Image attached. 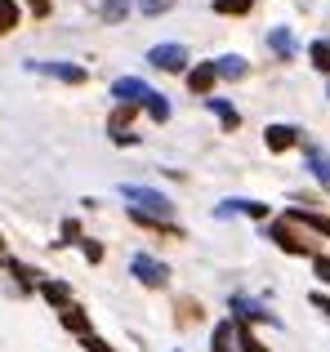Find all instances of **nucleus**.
I'll return each instance as SVG.
<instances>
[{
    "instance_id": "obj_4",
    "label": "nucleus",
    "mask_w": 330,
    "mask_h": 352,
    "mask_svg": "<svg viewBox=\"0 0 330 352\" xmlns=\"http://www.w3.org/2000/svg\"><path fill=\"white\" fill-rule=\"evenodd\" d=\"M148 63L161 67V72H183V67H188V50H183V45H152Z\"/></svg>"
},
{
    "instance_id": "obj_11",
    "label": "nucleus",
    "mask_w": 330,
    "mask_h": 352,
    "mask_svg": "<svg viewBox=\"0 0 330 352\" xmlns=\"http://www.w3.org/2000/svg\"><path fill=\"white\" fill-rule=\"evenodd\" d=\"M268 236H272V241H277V245H281V250H290V254H304V250H308V245H304V241H299L295 232H290V228H286V223H277V228H272V232H268Z\"/></svg>"
},
{
    "instance_id": "obj_23",
    "label": "nucleus",
    "mask_w": 330,
    "mask_h": 352,
    "mask_svg": "<svg viewBox=\"0 0 330 352\" xmlns=\"http://www.w3.org/2000/svg\"><path fill=\"white\" fill-rule=\"evenodd\" d=\"M232 335L241 339V352H268V348H263V344H259V339H254V335H250L245 326H241V330H232Z\"/></svg>"
},
{
    "instance_id": "obj_24",
    "label": "nucleus",
    "mask_w": 330,
    "mask_h": 352,
    "mask_svg": "<svg viewBox=\"0 0 330 352\" xmlns=\"http://www.w3.org/2000/svg\"><path fill=\"white\" fill-rule=\"evenodd\" d=\"M139 9H143V14H170L174 0H139Z\"/></svg>"
},
{
    "instance_id": "obj_8",
    "label": "nucleus",
    "mask_w": 330,
    "mask_h": 352,
    "mask_svg": "<svg viewBox=\"0 0 330 352\" xmlns=\"http://www.w3.org/2000/svg\"><path fill=\"white\" fill-rule=\"evenodd\" d=\"M308 170L322 179V188H330V152H322L317 143H308Z\"/></svg>"
},
{
    "instance_id": "obj_3",
    "label": "nucleus",
    "mask_w": 330,
    "mask_h": 352,
    "mask_svg": "<svg viewBox=\"0 0 330 352\" xmlns=\"http://www.w3.org/2000/svg\"><path fill=\"white\" fill-rule=\"evenodd\" d=\"M121 197L139 201V206H143V214H152V219H165V214H170V201H165L161 192H152V188H134V183H125V188H121Z\"/></svg>"
},
{
    "instance_id": "obj_28",
    "label": "nucleus",
    "mask_w": 330,
    "mask_h": 352,
    "mask_svg": "<svg viewBox=\"0 0 330 352\" xmlns=\"http://www.w3.org/2000/svg\"><path fill=\"white\" fill-rule=\"evenodd\" d=\"M85 258H89V263H98V258H103V245H98V241H85Z\"/></svg>"
},
{
    "instance_id": "obj_15",
    "label": "nucleus",
    "mask_w": 330,
    "mask_h": 352,
    "mask_svg": "<svg viewBox=\"0 0 330 352\" xmlns=\"http://www.w3.org/2000/svg\"><path fill=\"white\" fill-rule=\"evenodd\" d=\"M134 112H139L134 103H121V107L112 112V120H107V134H116V138H121V129H125V125L134 120Z\"/></svg>"
},
{
    "instance_id": "obj_9",
    "label": "nucleus",
    "mask_w": 330,
    "mask_h": 352,
    "mask_svg": "<svg viewBox=\"0 0 330 352\" xmlns=\"http://www.w3.org/2000/svg\"><path fill=\"white\" fill-rule=\"evenodd\" d=\"M286 223H304V228H313V232H322V236L330 241V219H322V214H308V210H290Z\"/></svg>"
},
{
    "instance_id": "obj_25",
    "label": "nucleus",
    "mask_w": 330,
    "mask_h": 352,
    "mask_svg": "<svg viewBox=\"0 0 330 352\" xmlns=\"http://www.w3.org/2000/svg\"><path fill=\"white\" fill-rule=\"evenodd\" d=\"M148 112H152V120H170V103H165V98L157 94V98L148 103Z\"/></svg>"
},
{
    "instance_id": "obj_7",
    "label": "nucleus",
    "mask_w": 330,
    "mask_h": 352,
    "mask_svg": "<svg viewBox=\"0 0 330 352\" xmlns=\"http://www.w3.org/2000/svg\"><path fill=\"white\" fill-rule=\"evenodd\" d=\"M214 63H201V67H192L188 72V89L192 94H210V89H214Z\"/></svg>"
},
{
    "instance_id": "obj_1",
    "label": "nucleus",
    "mask_w": 330,
    "mask_h": 352,
    "mask_svg": "<svg viewBox=\"0 0 330 352\" xmlns=\"http://www.w3.org/2000/svg\"><path fill=\"white\" fill-rule=\"evenodd\" d=\"M130 272L139 276L143 285H152V290H161V285L170 281V267H165L161 258H152V254H134L130 258Z\"/></svg>"
},
{
    "instance_id": "obj_2",
    "label": "nucleus",
    "mask_w": 330,
    "mask_h": 352,
    "mask_svg": "<svg viewBox=\"0 0 330 352\" xmlns=\"http://www.w3.org/2000/svg\"><path fill=\"white\" fill-rule=\"evenodd\" d=\"M112 94L121 98V103H134V107H148L152 98H157V89H152V85H143L139 76H121V80H112Z\"/></svg>"
},
{
    "instance_id": "obj_27",
    "label": "nucleus",
    "mask_w": 330,
    "mask_h": 352,
    "mask_svg": "<svg viewBox=\"0 0 330 352\" xmlns=\"http://www.w3.org/2000/svg\"><path fill=\"white\" fill-rule=\"evenodd\" d=\"M313 267H317V276H322V281L330 285V258H322V254H317V258H313Z\"/></svg>"
},
{
    "instance_id": "obj_17",
    "label": "nucleus",
    "mask_w": 330,
    "mask_h": 352,
    "mask_svg": "<svg viewBox=\"0 0 330 352\" xmlns=\"http://www.w3.org/2000/svg\"><path fill=\"white\" fill-rule=\"evenodd\" d=\"M232 321H219V326H214V348H210V352H232Z\"/></svg>"
},
{
    "instance_id": "obj_14",
    "label": "nucleus",
    "mask_w": 330,
    "mask_h": 352,
    "mask_svg": "<svg viewBox=\"0 0 330 352\" xmlns=\"http://www.w3.org/2000/svg\"><path fill=\"white\" fill-rule=\"evenodd\" d=\"M41 294L54 303V308H67V303H72V290L63 281H41Z\"/></svg>"
},
{
    "instance_id": "obj_29",
    "label": "nucleus",
    "mask_w": 330,
    "mask_h": 352,
    "mask_svg": "<svg viewBox=\"0 0 330 352\" xmlns=\"http://www.w3.org/2000/svg\"><path fill=\"white\" fill-rule=\"evenodd\" d=\"M313 308H322L326 317H330V299H326V294H313Z\"/></svg>"
},
{
    "instance_id": "obj_20",
    "label": "nucleus",
    "mask_w": 330,
    "mask_h": 352,
    "mask_svg": "<svg viewBox=\"0 0 330 352\" xmlns=\"http://www.w3.org/2000/svg\"><path fill=\"white\" fill-rule=\"evenodd\" d=\"M308 54H313V67L317 72H330V41H313V50H308Z\"/></svg>"
},
{
    "instance_id": "obj_19",
    "label": "nucleus",
    "mask_w": 330,
    "mask_h": 352,
    "mask_svg": "<svg viewBox=\"0 0 330 352\" xmlns=\"http://www.w3.org/2000/svg\"><path fill=\"white\" fill-rule=\"evenodd\" d=\"M14 27H18V5L14 0H0V36L14 32Z\"/></svg>"
},
{
    "instance_id": "obj_16",
    "label": "nucleus",
    "mask_w": 330,
    "mask_h": 352,
    "mask_svg": "<svg viewBox=\"0 0 330 352\" xmlns=\"http://www.w3.org/2000/svg\"><path fill=\"white\" fill-rule=\"evenodd\" d=\"M210 112H214L219 120H223V129H236V125H241V116H236L232 107L223 103V98H210Z\"/></svg>"
},
{
    "instance_id": "obj_22",
    "label": "nucleus",
    "mask_w": 330,
    "mask_h": 352,
    "mask_svg": "<svg viewBox=\"0 0 330 352\" xmlns=\"http://www.w3.org/2000/svg\"><path fill=\"white\" fill-rule=\"evenodd\" d=\"M125 9H130V0H103L107 23H121V18H125Z\"/></svg>"
},
{
    "instance_id": "obj_21",
    "label": "nucleus",
    "mask_w": 330,
    "mask_h": 352,
    "mask_svg": "<svg viewBox=\"0 0 330 352\" xmlns=\"http://www.w3.org/2000/svg\"><path fill=\"white\" fill-rule=\"evenodd\" d=\"M254 0H214V14H250Z\"/></svg>"
},
{
    "instance_id": "obj_26",
    "label": "nucleus",
    "mask_w": 330,
    "mask_h": 352,
    "mask_svg": "<svg viewBox=\"0 0 330 352\" xmlns=\"http://www.w3.org/2000/svg\"><path fill=\"white\" fill-rule=\"evenodd\" d=\"M85 348H89V352H112V344H103V339H98L94 330H89V335H85Z\"/></svg>"
},
{
    "instance_id": "obj_5",
    "label": "nucleus",
    "mask_w": 330,
    "mask_h": 352,
    "mask_svg": "<svg viewBox=\"0 0 330 352\" xmlns=\"http://www.w3.org/2000/svg\"><path fill=\"white\" fill-rule=\"evenodd\" d=\"M27 72L54 76V80H63V85H80V80H85V67H72V63H27Z\"/></svg>"
},
{
    "instance_id": "obj_18",
    "label": "nucleus",
    "mask_w": 330,
    "mask_h": 352,
    "mask_svg": "<svg viewBox=\"0 0 330 352\" xmlns=\"http://www.w3.org/2000/svg\"><path fill=\"white\" fill-rule=\"evenodd\" d=\"M268 45H272V54H281V58H290V54H295V36H290V32H272Z\"/></svg>"
},
{
    "instance_id": "obj_13",
    "label": "nucleus",
    "mask_w": 330,
    "mask_h": 352,
    "mask_svg": "<svg viewBox=\"0 0 330 352\" xmlns=\"http://www.w3.org/2000/svg\"><path fill=\"white\" fill-rule=\"evenodd\" d=\"M63 326H67L72 335H80V339L89 335V317H85V312H80V308H72V303H67V308H63Z\"/></svg>"
},
{
    "instance_id": "obj_10",
    "label": "nucleus",
    "mask_w": 330,
    "mask_h": 352,
    "mask_svg": "<svg viewBox=\"0 0 330 352\" xmlns=\"http://www.w3.org/2000/svg\"><path fill=\"white\" fill-rule=\"evenodd\" d=\"M214 76H228V80H241V76H245V58H236V54H223V58L214 63Z\"/></svg>"
},
{
    "instance_id": "obj_12",
    "label": "nucleus",
    "mask_w": 330,
    "mask_h": 352,
    "mask_svg": "<svg viewBox=\"0 0 330 352\" xmlns=\"http://www.w3.org/2000/svg\"><path fill=\"white\" fill-rule=\"evenodd\" d=\"M219 214H250V219H263V214H268V206H259V201H228V206H219Z\"/></svg>"
},
{
    "instance_id": "obj_6",
    "label": "nucleus",
    "mask_w": 330,
    "mask_h": 352,
    "mask_svg": "<svg viewBox=\"0 0 330 352\" xmlns=\"http://www.w3.org/2000/svg\"><path fill=\"white\" fill-rule=\"evenodd\" d=\"M268 152H286V147H295L299 143V129L295 125H268Z\"/></svg>"
}]
</instances>
